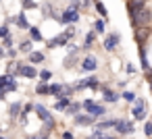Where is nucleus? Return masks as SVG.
I'll use <instances>...</instances> for the list:
<instances>
[{
    "mask_svg": "<svg viewBox=\"0 0 152 139\" xmlns=\"http://www.w3.org/2000/svg\"><path fill=\"white\" fill-rule=\"evenodd\" d=\"M79 19H81V11H77V9H73V7L67 4L63 11H58V13L54 15L52 21H56L58 25L67 27V25H75V23H79Z\"/></svg>",
    "mask_w": 152,
    "mask_h": 139,
    "instance_id": "f257e3e1",
    "label": "nucleus"
},
{
    "mask_svg": "<svg viewBox=\"0 0 152 139\" xmlns=\"http://www.w3.org/2000/svg\"><path fill=\"white\" fill-rule=\"evenodd\" d=\"M81 106H83V112H88L90 116H94L96 120H100V118H106V114H108V108H106V104H102V102H96L94 98H86V100H81Z\"/></svg>",
    "mask_w": 152,
    "mask_h": 139,
    "instance_id": "f03ea898",
    "label": "nucleus"
},
{
    "mask_svg": "<svg viewBox=\"0 0 152 139\" xmlns=\"http://www.w3.org/2000/svg\"><path fill=\"white\" fill-rule=\"evenodd\" d=\"M100 85L102 81L96 77V75H88V77H81L73 83L75 91H86V89H92V91H100Z\"/></svg>",
    "mask_w": 152,
    "mask_h": 139,
    "instance_id": "7ed1b4c3",
    "label": "nucleus"
},
{
    "mask_svg": "<svg viewBox=\"0 0 152 139\" xmlns=\"http://www.w3.org/2000/svg\"><path fill=\"white\" fill-rule=\"evenodd\" d=\"M98 67H100V60H98V56L96 54H83L81 56V62H79V73H86V75H94L96 71H98Z\"/></svg>",
    "mask_w": 152,
    "mask_h": 139,
    "instance_id": "20e7f679",
    "label": "nucleus"
},
{
    "mask_svg": "<svg viewBox=\"0 0 152 139\" xmlns=\"http://www.w3.org/2000/svg\"><path fill=\"white\" fill-rule=\"evenodd\" d=\"M129 21H131V27H133V29L150 27V23H152V9H150V7L142 9L140 13H135L133 17H129Z\"/></svg>",
    "mask_w": 152,
    "mask_h": 139,
    "instance_id": "39448f33",
    "label": "nucleus"
},
{
    "mask_svg": "<svg viewBox=\"0 0 152 139\" xmlns=\"http://www.w3.org/2000/svg\"><path fill=\"white\" fill-rule=\"evenodd\" d=\"M131 118L137 120V122H146L148 120V102L144 98H140V96H137L135 104L131 106Z\"/></svg>",
    "mask_w": 152,
    "mask_h": 139,
    "instance_id": "423d86ee",
    "label": "nucleus"
},
{
    "mask_svg": "<svg viewBox=\"0 0 152 139\" xmlns=\"http://www.w3.org/2000/svg\"><path fill=\"white\" fill-rule=\"evenodd\" d=\"M102 48H104V52H108V54H113V52H117L119 48H121V33L119 31H108L106 35H104V40H102Z\"/></svg>",
    "mask_w": 152,
    "mask_h": 139,
    "instance_id": "0eeeda50",
    "label": "nucleus"
},
{
    "mask_svg": "<svg viewBox=\"0 0 152 139\" xmlns=\"http://www.w3.org/2000/svg\"><path fill=\"white\" fill-rule=\"evenodd\" d=\"M113 131H115L119 137H131V135L135 133V122L129 120V118H121V116H117V125H115Z\"/></svg>",
    "mask_w": 152,
    "mask_h": 139,
    "instance_id": "6e6552de",
    "label": "nucleus"
},
{
    "mask_svg": "<svg viewBox=\"0 0 152 139\" xmlns=\"http://www.w3.org/2000/svg\"><path fill=\"white\" fill-rule=\"evenodd\" d=\"M100 96H102V104H117L119 100H121V91H117V89H113L108 83H102L100 85Z\"/></svg>",
    "mask_w": 152,
    "mask_h": 139,
    "instance_id": "1a4fd4ad",
    "label": "nucleus"
},
{
    "mask_svg": "<svg viewBox=\"0 0 152 139\" xmlns=\"http://www.w3.org/2000/svg\"><path fill=\"white\" fill-rule=\"evenodd\" d=\"M67 44H69V40L65 38V33L63 31H58L54 38H50V40H46V50H56V48H67Z\"/></svg>",
    "mask_w": 152,
    "mask_h": 139,
    "instance_id": "9d476101",
    "label": "nucleus"
},
{
    "mask_svg": "<svg viewBox=\"0 0 152 139\" xmlns=\"http://www.w3.org/2000/svg\"><path fill=\"white\" fill-rule=\"evenodd\" d=\"M40 11H42V17H44L46 21H52L54 15L58 13V9L54 7L52 0H42V2H40Z\"/></svg>",
    "mask_w": 152,
    "mask_h": 139,
    "instance_id": "9b49d317",
    "label": "nucleus"
},
{
    "mask_svg": "<svg viewBox=\"0 0 152 139\" xmlns=\"http://www.w3.org/2000/svg\"><path fill=\"white\" fill-rule=\"evenodd\" d=\"M115 125H117V116H106V118H100V120H96V125H94L92 129H96V131H102V133H108L110 129H115Z\"/></svg>",
    "mask_w": 152,
    "mask_h": 139,
    "instance_id": "f8f14e48",
    "label": "nucleus"
},
{
    "mask_svg": "<svg viewBox=\"0 0 152 139\" xmlns=\"http://www.w3.org/2000/svg\"><path fill=\"white\" fill-rule=\"evenodd\" d=\"M73 125L75 127H94L96 125V118L90 116L88 112H79V114L73 116Z\"/></svg>",
    "mask_w": 152,
    "mask_h": 139,
    "instance_id": "ddd939ff",
    "label": "nucleus"
},
{
    "mask_svg": "<svg viewBox=\"0 0 152 139\" xmlns=\"http://www.w3.org/2000/svg\"><path fill=\"white\" fill-rule=\"evenodd\" d=\"M152 35V29L150 27H140V29H133V40L137 42V46H146V40Z\"/></svg>",
    "mask_w": 152,
    "mask_h": 139,
    "instance_id": "4468645a",
    "label": "nucleus"
},
{
    "mask_svg": "<svg viewBox=\"0 0 152 139\" xmlns=\"http://www.w3.org/2000/svg\"><path fill=\"white\" fill-rule=\"evenodd\" d=\"M96 38H98V35H96L94 29H90V31L83 35V44H81V52H83V54H90V50H92L94 44H96Z\"/></svg>",
    "mask_w": 152,
    "mask_h": 139,
    "instance_id": "2eb2a0df",
    "label": "nucleus"
},
{
    "mask_svg": "<svg viewBox=\"0 0 152 139\" xmlns=\"http://www.w3.org/2000/svg\"><path fill=\"white\" fill-rule=\"evenodd\" d=\"M38 73H40L38 67L25 62V64L21 67V71H19V77H23V79H38Z\"/></svg>",
    "mask_w": 152,
    "mask_h": 139,
    "instance_id": "dca6fc26",
    "label": "nucleus"
},
{
    "mask_svg": "<svg viewBox=\"0 0 152 139\" xmlns=\"http://www.w3.org/2000/svg\"><path fill=\"white\" fill-rule=\"evenodd\" d=\"M71 102H73V98H67V96H63V98L54 100V104H52V110H54V112H58V114H65V110L71 106Z\"/></svg>",
    "mask_w": 152,
    "mask_h": 139,
    "instance_id": "f3484780",
    "label": "nucleus"
},
{
    "mask_svg": "<svg viewBox=\"0 0 152 139\" xmlns=\"http://www.w3.org/2000/svg\"><path fill=\"white\" fill-rule=\"evenodd\" d=\"M148 4V0H127V13L129 17H133L135 13H140L142 9H146Z\"/></svg>",
    "mask_w": 152,
    "mask_h": 139,
    "instance_id": "a211bd4d",
    "label": "nucleus"
},
{
    "mask_svg": "<svg viewBox=\"0 0 152 139\" xmlns=\"http://www.w3.org/2000/svg\"><path fill=\"white\" fill-rule=\"evenodd\" d=\"M21 110H23V102H13L11 106H9V120L11 122H15V120H19V116H21Z\"/></svg>",
    "mask_w": 152,
    "mask_h": 139,
    "instance_id": "6ab92c4d",
    "label": "nucleus"
},
{
    "mask_svg": "<svg viewBox=\"0 0 152 139\" xmlns=\"http://www.w3.org/2000/svg\"><path fill=\"white\" fill-rule=\"evenodd\" d=\"M27 62L29 64H44L46 62V52H42V50H34L31 54H27Z\"/></svg>",
    "mask_w": 152,
    "mask_h": 139,
    "instance_id": "aec40b11",
    "label": "nucleus"
},
{
    "mask_svg": "<svg viewBox=\"0 0 152 139\" xmlns=\"http://www.w3.org/2000/svg\"><path fill=\"white\" fill-rule=\"evenodd\" d=\"M27 38H29L34 44H40V42H44V33H42V29H40L38 25H31V27L27 29Z\"/></svg>",
    "mask_w": 152,
    "mask_h": 139,
    "instance_id": "412c9836",
    "label": "nucleus"
},
{
    "mask_svg": "<svg viewBox=\"0 0 152 139\" xmlns=\"http://www.w3.org/2000/svg\"><path fill=\"white\" fill-rule=\"evenodd\" d=\"M63 89H65V81H50V98L54 100L63 98Z\"/></svg>",
    "mask_w": 152,
    "mask_h": 139,
    "instance_id": "4be33fe9",
    "label": "nucleus"
},
{
    "mask_svg": "<svg viewBox=\"0 0 152 139\" xmlns=\"http://www.w3.org/2000/svg\"><path fill=\"white\" fill-rule=\"evenodd\" d=\"M15 27L21 29V31H27V29L31 27L29 21H27V13H25V11H19V13H17V23H15Z\"/></svg>",
    "mask_w": 152,
    "mask_h": 139,
    "instance_id": "5701e85b",
    "label": "nucleus"
},
{
    "mask_svg": "<svg viewBox=\"0 0 152 139\" xmlns=\"http://www.w3.org/2000/svg\"><path fill=\"white\" fill-rule=\"evenodd\" d=\"M17 50H19V54H25V56H27V54H31L36 48H34V42H31L29 38H25V40H21V42L17 44Z\"/></svg>",
    "mask_w": 152,
    "mask_h": 139,
    "instance_id": "b1692460",
    "label": "nucleus"
},
{
    "mask_svg": "<svg viewBox=\"0 0 152 139\" xmlns=\"http://www.w3.org/2000/svg\"><path fill=\"white\" fill-rule=\"evenodd\" d=\"M81 62V56L79 54H67L63 58V69H73V67H79Z\"/></svg>",
    "mask_w": 152,
    "mask_h": 139,
    "instance_id": "393cba45",
    "label": "nucleus"
},
{
    "mask_svg": "<svg viewBox=\"0 0 152 139\" xmlns=\"http://www.w3.org/2000/svg\"><path fill=\"white\" fill-rule=\"evenodd\" d=\"M34 93H36L38 98H46V96H50V83L38 81V83L34 85Z\"/></svg>",
    "mask_w": 152,
    "mask_h": 139,
    "instance_id": "a878e982",
    "label": "nucleus"
},
{
    "mask_svg": "<svg viewBox=\"0 0 152 139\" xmlns=\"http://www.w3.org/2000/svg\"><path fill=\"white\" fill-rule=\"evenodd\" d=\"M92 29L96 31V35H106L108 31H106V21L104 19H94V23H92Z\"/></svg>",
    "mask_w": 152,
    "mask_h": 139,
    "instance_id": "bb28decb",
    "label": "nucleus"
},
{
    "mask_svg": "<svg viewBox=\"0 0 152 139\" xmlns=\"http://www.w3.org/2000/svg\"><path fill=\"white\" fill-rule=\"evenodd\" d=\"M79 112H83V106H81V102H79V100H73V102H71V106L65 110V116H71V118H73V116H75V114H79Z\"/></svg>",
    "mask_w": 152,
    "mask_h": 139,
    "instance_id": "cd10ccee",
    "label": "nucleus"
},
{
    "mask_svg": "<svg viewBox=\"0 0 152 139\" xmlns=\"http://www.w3.org/2000/svg\"><path fill=\"white\" fill-rule=\"evenodd\" d=\"M94 9H96V13L100 15V19L108 21V9L104 7V2H100V0H94Z\"/></svg>",
    "mask_w": 152,
    "mask_h": 139,
    "instance_id": "c85d7f7f",
    "label": "nucleus"
},
{
    "mask_svg": "<svg viewBox=\"0 0 152 139\" xmlns=\"http://www.w3.org/2000/svg\"><path fill=\"white\" fill-rule=\"evenodd\" d=\"M121 100L133 106V104H135V100H137V93H135V91H131V89H125V91H121Z\"/></svg>",
    "mask_w": 152,
    "mask_h": 139,
    "instance_id": "c756f323",
    "label": "nucleus"
},
{
    "mask_svg": "<svg viewBox=\"0 0 152 139\" xmlns=\"http://www.w3.org/2000/svg\"><path fill=\"white\" fill-rule=\"evenodd\" d=\"M21 2V11H36V9H40V2H36V0H19Z\"/></svg>",
    "mask_w": 152,
    "mask_h": 139,
    "instance_id": "7c9ffc66",
    "label": "nucleus"
},
{
    "mask_svg": "<svg viewBox=\"0 0 152 139\" xmlns=\"http://www.w3.org/2000/svg\"><path fill=\"white\" fill-rule=\"evenodd\" d=\"M52 77H54V73L50 69H40V73H38V81H44V83H50Z\"/></svg>",
    "mask_w": 152,
    "mask_h": 139,
    "instance_id": "2f4dec72",
    "label": "nucleus"
},
{
    "mask_svg": "<svg viewBox=\"0 0 152 139\" xmlns=\"http://www.w3.org/2000/svg\"><path fill=\"white\" fill-rule=\"evenodd\" d=\"M19 77H15V75H9V83H7V93H13V91H17L19 89V81H17Z\"/></svg>",
    "mask_w": 152,
    "mask_h": 139,
    "instance_id": "473e14b6",
    "label": "nucleus"
},
{
    "mask_svg": "<svg viewBox=\"0 0 152 139\" xmlns=\"http://www.w3.org/2000/svg\"><path fill=\"white\" fill-rule=\"evenodd\" d=\"M63 33H65V38H67L69 42H73L75 35H77V27H75V25H67V27L63 29Z\"/></svg>",
    "mask_w": 152,
    "mask_h": 139,
    "instance_id": "72a5a7b5",
    "label": "nucleus"
},
{
    "mask_svg": "<svg viewBox=\"0 0 152 139\" xmlns=\"http://www.w3.org/2000/svg\"><path fill=\"white\" fill-rule=\"evenodd\" d=\"M2 46H4L7 50H9V48H15V46H17V42H15V35H13V33H11V35H7V38L2 40Z\"/></svg>",
    "mask_w": 152,
    "mask_h": 139,
    "instance_id": "f704fd0d",
    "label": "nucleus"
},
{
    "mask_svg": "<svg viewBox=\"0 0 152 139\" xmlns=\"http://www.w3.org/2000/svg\"><path fill=\"white\" fill-rule=\"evenodd\" d=\"M11 33H13V29H11L9 25H4V23L0 25V40H4V38H7V35H11Z\"/></svg>",
    "mask_w": 152,
    "mask_h": 139,
    "instance_id": "c9c22d12",
    "label": "nucleus"
},
{
    "mask_svg": "<svg viewBox=\"0 0 152 139\" xmlns=\"http://www.w3.org/2000/svg\"><path fill=\"white\" fill-rule=\"evenodd\" d=\"M7 83H9V75L2 73V75H0V91H4V89H7ZM4 93H7V91H4Z\"/></svg>",
    "mask_w": 152,
    "mask_h": 139,
    "instance_id": "e433bc0d",
    "label": "nucleus"
},
{
    "mask_svg": "<svg viewBox=\"0 0 152 139\" xmlns=\"http://www.w3.org/2000/svg\"><path fill=\"white\" fill-rule=\"evenodd\" d=\"M144 135L146 137H152V118L144 122Z\"/></svg>",
    "mask_w": 152,
    "mask_h": 139,
    "instance_id": "4c0bfd02",
    "label": "nucleus"
},
{
    "mask_svg": "<svg viewBox=\"0 0 152 139\" xmlns=\"http://www.w3.org/2000/svg\"><path fill=\"white\" fill-rule=\"evenodd\" d=\"M15 23H17V15H7V19H4V25H9V27H15Z\"/></svg>",
    "mask_w": 152,
    "mask_h": 139,
    "instance_id": "58836bf2",
    "label": "nucleus"
},
{
    "mask_svg": "<svg viewBox=\"0 0 152 139\" xmlns=\"http://www.w3.org/2000/svg\"><path fill=\"white\" fill-rule=\"evenodd\" d=\"M125 73H127V75H135V73H137L135 64H133V62H125Z\"/></svg>",
    "mask_w": 152,
    "mask_h": 139,
    "instance_id": "ea45409f",
    "label": "nucleus"
},
{
    "mask_svg": "<svg viewBox=\"0 0 152 139\" xmlns=\"http://www.w3.org/2000/svg\"><path fill=\"white\" fill-rule=\"evenodd\" d=\"M61 139H75L73 131H61Z\"/></svg>",
    "mask_w": 152,
    "mask_h": 139,
    "instance_id": "a19ab883",
    "label": "nucleus"
},
{
    "mask_svg": "<svg viewBox=\"0 0 152 139\" xmlns=\"http://www.w3.org/2000/svg\"><path fill=\"white\" fill-rule=\"evenodd\" d=\"M81 2V9H90V7H94V0H79Z\"/></svg>",
    "mask_w": 152,
    "mask_h": 139,
    "instance_id": "79ce46f5",
    "label": "nucleus"
},
{
    "mask_svg": "<svg viewBox=\"0 0 152 139\" xmlns=\"http://www.w3.org/2000/svg\"><path fill=\"white\" fill-rule=\"evenodd\" d=\"M125 87H127V81H117V89H121V91H125Z\"/></svg>",
    "mask_w": 152,
    "mask_h": 139,
    "instance_id": "37998d69",
    "label": "nucleus"
},
{
    "mask_svg": "<svg viewBox=\"0 0 152 139\" xmlns=\"http://www.w3.org/2000/svg\"><path fill=\"white\" fill-rule=\"evenodd\" d=\"M98 139H119V135H110V133H104V135H100Z\"/></svg>",
    "mask_w": 152,
    "mask_h": 139,
    "instance_id": "c03bdc74",
    "label": "nucleus"
},
{
    "mask_svg": "<svg viewBox=\"0 0 152 139\" xmlns=\"http://www.w3.org/2000/svg\"><path fill=\"white\" fill-rule=\"evenodd\" d=\"M0 58H7V48L0 44Z\"/></svg>",
    "mask_w": 152,
    "mask_h": 139,
    "instance_id": "a18cd8bd",
    "label": "nucleus"
},
{
    "mask_svg": "<svg viewBox=\"0 0 152 139\" xmlns=\"http://www.w3.org/2000/svg\"><path fill=\"white\" fill-rule=\"evenodd\" d=\"M36 139H50V135H40V133H36Z\"/></svg>",
    "mask_w": 152,
    "mask_h": 139,
    "instance_id": "49530a36",
    "label": "nucleus"
},
{
    "mask_svg": "<svg viewBox=\"0 0 152 139\" xmlns=\"http://www.w3.org/2000/svg\"><path fill=\"white\" fill-rule=\"evenodd\" d=\"M25 139H36V135H27V137H25Z\"/></svg>",
    "mask_w": 152,
    "mask_h": 139,
    "instance_id": "de8ad7c7",
    "label": "nucleus"
},
{
    "mask_svg": "<svg viewBox=\"0 0 152 139\" xmlns=\"http://www.w3.org/2000/svg\"><path fill=\"white\" fill-rule=\"evenodd\" d=\"M0 139H7V137H4V135H0Z\"/></svg>",
    "mask_w": 152,
    "mask_h": 139,
    "instance_id": "09e8293b",
    "label": "nucleus"
},
{
    "mask_svg": "<svg viewBox=\"0 0 152 139\" xmlns=\"http://www.w3.org/2000/svg\"><path fill=\"white\" fill-rule=\"evenodd\" d=\"M0 135H2V129H0Z\"/></svg>",
    "mask_w": 152,
    "mask_h": 139,
    "instance_id": "8fccbe9b",
    "label": "nucleus"
}]
</instances>
